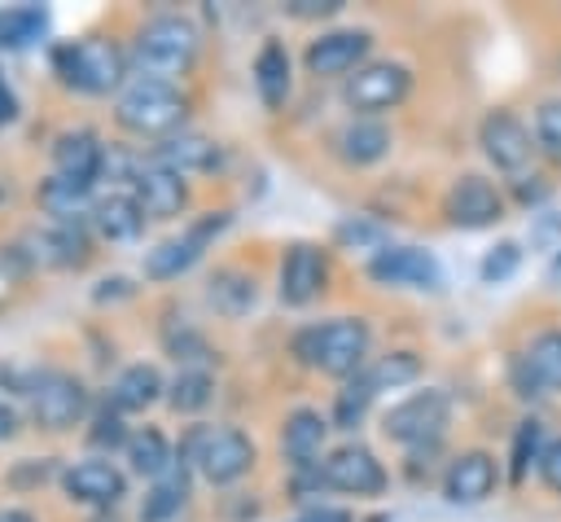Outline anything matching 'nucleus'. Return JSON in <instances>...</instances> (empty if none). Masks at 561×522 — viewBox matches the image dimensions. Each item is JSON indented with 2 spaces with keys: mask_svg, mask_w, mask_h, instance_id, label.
<instances>
[{
  "mask_svg": "<svg viewBox=\"0 0 561 522\" xmlns=\"http://www.w3.org/2000/svg\"><path fill=\"white\" fill-rule=\"evenodd\" d=\"M289 347L307 368L351 382L355 373H364L373 329H368L364 316H333V320H320V325H302Z\"/></svg>",
  "mask_w": 561,
  "mask_h": 522,
  "instance_id": "f257e3e1",
  "label": "nucleus"
},
{
  "mask_svg": "<svg viewBox=\"0 0 561 522\" xmlns=\"http://www.w3.org/2000/svg\"><path fill=\"white\" fill-rule=\"evenodd\" d=\"M131 57H136L140 79L175 83V79L188 75L193 61H197V26H193L188 18L162 13V18H153V22L140 26Z\"/></svg>",
  "mask_w": 561,
  "mask_h": 522,
  "instance_id": "f03ea898",
  "label": "nucleus"
},
{
  "mask_svg": "<svg viewBox=\"0 0 561 522\" xmlns=\"http://www.w3.org/2000/svg\"><path fill=\"white\" fill-rule=\"evenodd\" d=\"M184 114H188V101L175 83L140 79V75L114 101V118L131 136H171L175 127H184Z\"/></svg>",
  "mask_w": 561,
  "mask_h": 522,
  "instance_id": "7ed1b4c3",
  "label": "nucleus"
},
{
  "mask_svg": "<svg viewBox=\"0 0 561 522\" xmlns=\"http://www.w3.org/2000/svg\"><path fill=\"white\" fill-rule=\"evenodd\" d=\"M180 456L215 487H228L237 483L241 474H250L254 465V443L250 434H241L237 425H193Z\"/></svg>",
  "mask_w": 561,
  "mask_h": 522,
  "instance_id": "20e7f679",
  "label": "nucleus"
},
{
  "mask_svg": "<svg viewBox=\"0 0 561 522\" xmlns=\"http://www.w3.org/2000/svg\"><path fill=\"white\" fill-rule=\"evenodd\" d=\"M447 417H451V399H447V390L425 386V390H412V395H403L399 404H390L386 417H381V430H386L390 443H403V447H430V443L443 439Z\"/></svg>",
  "mask_w": 561,
  "mask_h": 522,
  "instance_id": "39448f33",
  "label": "nucleus"
},
{
  "mask_svg": "<svg viewBox=\"0 0 561 522\" xmlns=\"http://www.w3.org/2000/svg\"><path fill=\"white\" fill-rule=\"evenodd\" d=\"M53 66H57V75L70 83V88H79V92H114L118 83H123V75H127V61H123V53H118V44H110V39H79V44H61L57 53H53Z\"/></svg>",
  "mask_w": 561,
  "mask_h": 522,
  "instance_id": "423d86ee",
  "label": "nucleus"
},
{
  "mask_svg": "<svg viewBox=\"0 0 561 522\" xmlns=\"http://www.w3.org/2000/svg\"><path fill=\"white\" fill-rule=\"evenodd\" d=\"M412 92V70L399 66V61H368L359 66L346 88H342V101L359 114V118H377L394 105H403V97Z\"/></svg>",
  "mask_w": 561,
  "mask_h": 522,
  "instance_id": "0eeeda50",
  "label": "nucleus"
},
{
  "mask_svg": "<svg viewBox=\"0 0 561 522\" xmlns=\"http://www.w3.org/2000/svg\"><path fill=\"white\" fill-rule=\"evenodd\" d=\"M224 228H228V211H210V215L193 219L180 237H171V241H162V246H153V250L145 254V276H149V281H171V276L188 272V268L202 259V250H206Z\"/></svg>",
  "mask_w": 561,
  "mask_h": 522,
  "instance_id": "6e6552de",
  "label": "nucleus"
},
{
  "mask_svg": "<svg viewBox=\"0 0 561 522\" xmlns=\"http://www.w3.org/2000/svg\"><path fill=\"white\" fill-rule=\"evenodd\" d=\"M478 145L486 154V162L495 171H526L530 158L539 154L535 145V132L513 114V110H486V118L478 123Z\"/></svg>",
  "mask_w": 561,
  "mask_h": 522,
  "instance_id": "1a4fd4ad",
  "label": "nucleus"
},
{
  "mask_svg": "<svg viewBox=\"0 0 561 522\" xmlns=\"http://www.w3.org/2000/svg\"><path fill=\"white\" fill-rule=\"evenodd\" d=\"M320 478H324V487L346 491V496H381V491H386V465H381L377 452L364 447V443H342V447H333V452L320 461Z\"/></svg>",
  "mask_w": 561,
  "mask_h": 522,
  "instance_id": "9d476101",
  "label": "nucleus"
},
{
  "mask_svg": "<svg viewBox=\"0 0 561 522\" xmlns=\"http://www.w3.org/2000/svg\"><path fill=\"white\" fill-rule=\"evenodd\" d=\"M504 211H508L504 193L486 175H473V171L460 175V180H451V189L443 197V215L456 228H491V224L504 219Z\"/></svg>",
  "mask_w": 561,
  "mask_h": 522,
  "instance_id": "9b49d317",
  "label": "nucleus"
},
{
  "mask_svg": "<svg viewBox=\"0 0 561 522\" xmlns=\"http://www.w3.org/2000/svg\"><path fill=\"white\" fill-rule=\"evenodd\" d=\"M88 408V390L75 373H39L31 386V412L44 430H70Z\"/></svg>",
  "mask_w": 561,
  "mask_h": 522,
  "instance_id": "f8f14e48",
  "label": "nucleus"
},
{
  "mask_svg": "<svg viewBox=\"0 0 561 522\" xmlns=\"http://www.w3.org/2000/svg\"><path fill=\"white\" fill-rule=\"evenodd\" d=\"M368 48H373V35L359 31V26H351V31H324V35H316L307 44L302 66L316 79H337V75L351 79V70H359V61L368 57Z\"/></svg>",
  "mask_w": 561,
  "mask_h": 522,
  "instance_id": "ddd939ff",
  "label": "nucleus"
},
{
  "mask_svg": "<svg viewBox=\"0 0 561 522\" xmlns=\"http://www.w3.org/2000/svg\"><path fill=\"white\" fill-rule=\"evenodd\" d=\"M368 276L377 285H408V290H438L443 268L430 250L421 246H386L368 259Z\"/></svg>",
  "mask_w": 561,
  "mask_h": 522,
  "instance_id": "4468645a",
  "label": "nucleus"
},
{
  "mask_svg": "<svg viewBox=\"0 0 561 522\" xmlns=\"http://www.w3.org/2000/svg\"><path fill=\"white\" fill-rule=\"evenodd\" d=\"M500 483V461L486 452V447H469L460 456L447 461V474H443V496L451 504H482Z\"/></svg>",
  "mask_w": 561,
  "mask_h": 522,
  "instance_id": "2eb2a0df",
  "label": "nucleus"
},
{
  "mask_svg": "<svg viewBox=\"0 0 561 522\" xmlns=\"http://www.w3.org/2000/svg\"><path fill=\"white\" fill-rule=\"evenodd\" d=\"M324 281H329V259H324L320 246L298 241V246L285 250V259H280V303L307 307L324 290Z\"/></svg>",
  "mask_w": 561,
  "mask_h": 522,
  "instance_id": "dca6fc26",
  "label": "nucleus"
},
{
  "mask_svg": "<svg viewBox=\"0 0 561 522\" xmlns=\"http://www.w3.org/2000/svg\"><path fill=\"white\" fill-rule=\"evenodd\" d=\"M131 193H136V202H140V211H145L149 219H175V215L188 206V184H184V175L158 167L153 158H149V162L140 167V175L131 180Z\"/></svg>",
  "mask_w": 561,
  "mask_h": 522,
  "instance_id": "f3484780",
  "label": "nucleus"
},
{
  "mask_svg": "<svg viewBox=\"0 0 561 522\" xmlns=\"http://www.w3.org/2000/svg\"><path fill=\"white\" fill-rule=\"evenodd\" d=\"M61 487L79 504H118L127 496V478L110 461H79V465H70L61 474Z\"/></svg>",
  "mask_w": 561,
  "mask_h": 522,
  "instance_id": "a211bd4d",
  "label": "nucleus"
},
{
  "mask_svg": "<svg viewBox=\"0 0 561 522\" xmlns=\"http://www.w3.org/2000/svg\"><path fill=\"white\" fill-rule=\"evenodd\" d=\"M333 149H337V158L346 167H373V162H381L390 154V127L381 118H359L355 114L351 123L337 127Z\"/></svg>",
  "mask_w": 561,
  "mask_h": 522,
  "instance_id": "6ab92c4d",
  "label": "nucleus"
},
{
  "mask_svg": "<svg viewBox=\"0 0 561 522\" xmlns=\"http://www.w3.org/2000/svg\"><path fill=\"white\" fill-rule=\"evenodd\" d=\"M53 162H57V175H70V180H101L105 171V145L96 140V132L88 127H75V132H61L57 145H53Z\"/></svg>",
  "mask_w": 561,
  "mask_h": 522,
  "instance_id": "aec40b11",
  "label": "nucleus"
},
{
  "mask_svg": "<svg viewBox=\"0 0 561 522\" xmlns=\"http://www.w3.org/2000/svg\"><path fill=\"white\" fill-rule=\"evenodd\" d=\"M324 434H329V421L316 412V408H294L280 425V452L294 469H311L320 465V447H324Z\"/></svg>",
  "mask_w": 561,
  "mask_h": 522,
  "instance_id": "412c9836",
  "label": "nucleus"
},
{
  "mask_svg": "<svg viewBox=\"0 0 561 522\" xmlns=\"http://www.w3.org/2000/svg\"><path fill=\"white\" fill-rule=\"evenodd\" d=\"M153 162L175 171V175H197V171H215L219 167V145L210 136H197V132H180V136H167L158 149H153Z\"/></svg>",
  "mask_w": 561,
  "mask_h": 522,
  "instance_id": "4be33fe9",
  "label": "nucleus"
},
{
  "mask_svg": "<svg viewBox=\"0 0 561 522\" xmlns=\"http://www.w3.org/2000/svg\"><path fill=\"white\" fill-rule=\"evenodd\" d=\"M145 219H149V215L140 211V202H136L131 189L105 193V197H96V206H92V228H96L105 241H136L140 228H145Z\"/></svg>",
  "mask_w": 561,
  "mask_h": 522,
  "instance_id": "5701e85b",
  "label": "nucleus"
},
{
  "mask_svg": "<svg viewBox=\"0 0 561 522\" xmlns=\"http://www.w3.org/2000/svg\"><path fill=\"white\" fill-rule=\"evenodd\" d=\"M39 206H44L57 224H79V219H92L96 197H92V184L53 171V175L39 184Z\"/></svg>",
  "mask_w": 561,
  "mask_h": 522,
  "instance_id": "b1692460",
  "label": "nucleus"
},
{
  "mask_svg": "<svg viewBox=\"0 0 561 522\" xmlns=\"http://www.w3.org/2000/svg\"><path fill=\"white\" fill-rule=\"evenodd\" d=\"M254 88H259L267 110L285 105V97H289V48L280 39H263V48L254 53Z\"/></svg>",
  "mask_w": 561,
  "mask_h": 522,
  "instance_id": "393cba45",
  "label": "nucleus"
},
{
  "mask_svg": "<svg viewBox=\"0 0 561 522\" xmlns=\"http://www.w3.org/2000/svg\"><path fill=\"white\" fill-rule=\"evenodd\" d=\"M206 298H210V307H215L219 316L237 320V316H245V311L259 303V285H254V276H250L245 268H219V272L210 276Z\"/></svg>",
  "mask_w": 561,
  "mask_h": 522,
  "instance_id": "a878e982",
  "label": "nucleus"
},
{
  "mask_svg": "<svg viewBox=\"0 0 561 522\" xmlns=\"http://www.w3.org/2000/svg\"><path fill=\"white\" fill-rule=\"evenodd\" d=\"M188 469L193 465L184 456H175L171 469L162 478H153V487H149V496L140 504V522H167L171 513H180V504L188 500Z\"/></svg>",
  "mask_w": 561,
  "mask_h": 522,
  "instance_id": "bb28decb",
  "label": "nucleus"
},
{
  "mask_svg": "<svg viewBox=\"0 0 561 522\" xmlns=\"http://www.w3.org/2000/svg\"><path fill=\"white\" fill-rule=\"evenodd\" d=\"M31 241H35L31 259L53 263V268H79L88 259V237L79 224H53L48 232H35Z\"/></svg>",
  "mask_w": 561,
  "mask_h": 522,
  "instance_id": "cd10ccee",
  "label": "nucleus"
},
{
  "mask_svg": "<svg viewBox=\"0 0 561 522\" xmlns=\"http://www.w3.org/2000/svg\"><path fill=\"white\" fill-rule=\"evenodd\" d=\"M162 390H167V386H162V373H158L153 364H127V368L118 373L114 390H110V404H114L118 412H136V408H149Z\"/></svg>",
  "mask_w": 561,
  "mask_h": 522,
  "instance_id": "c85d7f7f",
  "label": "nucleus"
},
{
  "mask_svg": "<svg viewBox=\"0 0 561 522\" xmlns=\"http://www.w3.org/2000/svg\"><path fill=\"white\" fill-rule=\"evenodd\" d=\"M127 465L136 469V474H145V478H162L167 469H171V461H175V452H171V443H167V434L162 430H153V425H140V430H131V439H127Z\"/></svg>",
  "mask_w": 561,
  "mask_h": 522,
  "instance_id": "c756f323",
  "label": "nucleus"
},
{
  "mask_svg": "<svg viewBox=\"0 0 561 522\" xmlns=\"http://www.w3.org/2000/svg\"><path fill=\"white\" fill-rule=\"evenodd\" d=\"M522 364L539 382V390H561V329H543L522 351Z\"/></svg>",
  "mask_w": 561,
  "mask_h": 522,
  "instance_id": "7c9ffc66",
  "label": "nucleus"
},
{
  "mask_svg": "<svg viewBox=\"0 0 561 522\" xmlns=\"http://www.w3.org/2000/svg\"><path fill=\"white\" fill-rule=\"evenodd\" d=\"M48 9L44 4H13L0 13V48H26L44 35Z\"/></svg>",
  "mask_w": 561,
  "mask_h": 522,
  "instance_id": "2f4dec72",
  "label": "nucleus"
},
{
  "mask_svg": "<svg viewBox=\"0 0 561 522\" xmlns=\"http://www.w3.org/2000/svg\"><path fill=\"white\" fill-rule=\"evenodd\" d=\"M210 395H215V377L197 364V368H180V373H175V382H171V390H167V404H171L175 412H202V408L210 404Z\"/></svg>",
  "mask_w": 561,
  "mask_h": 522,
  "instance_id": "473e14b6",
  "label": "nucleus"
},
{
  "mask_svg": "<svg viewBox=\"0 0 561 522\" xmlns=\"http://www.w3.org/2000/svg\"><path fill=\"white\" fill-rule=\"evenodd\" d=\"M543 421H535V417H526V421H517V430H513V452H508V483H522L526 474H530V465H539V456H543Z\"/></svg>",
  "mask_w": 561,
  "mask_h": 522,
  "instance_id": "72a5a7b5",
  "label": "nucleus"
},
{
  "mask_svg": "<svg viewBox=\"0 0 561 522\" xmlns=\"http://www.w3.org/2000/svg\"><path fill=\"white\" fill-rule=\"evenodd\" d=\"M377 399V386L364 377V373H355L342 390H337V399H333V425H342V430H355L359 421H364V412H368V404Z\"/></svg>",
  "mask_w": 561,
  "mask_h": 522,
  "instance_id": "f704fd0d",
  "label": "nucleus"
},
{
  "mask_svg": "<svg viewBox=\"0 0 561 522\" xmlns=\"http://www.w3.org/2000/svg\"><path fill=\"white\" fill-rule=\"evenodd\" d=\"M333 241L342 250H386V224L373 219V215H346L337 228H333Z\"/></svg>",
  "mask_w": 561,
  "mask_h": 522,
  "instance_id": "c9c22d12",
  "label": "nucleus"
},
{
  "mask_svg": "<svg viewBox=\"0 0 561 522\" xmlns=\"http://www.w3.org/2000/svg\"><path fill=\"white\" fill-rule=\"evenodd\" d=\"M416 373H421L416 351H390V355H381L377 364L364 368V377L377 386V395H381V390H394V386H403V382H416Z\"/></svg>",
  "mask_w": 561,
  "mask_h": 522,
  "instance_id": "e433bc0d",
  "label": "nucleus"
},
{
  "mask_svg": "<svg viewBox=\"0 0 561 522\" xmlns=\"http://www.w3.org/2000/svg\"><path fill=\"white\" fill-rule=\"evenodd\" d=\"M535 145L548 162H561V97L535 105Z\"/></svg>",
  "mask_w": 561,
  "mask_h": 522,
  "instance_id": "4c0bfd02",
  "label": "nucleus"
},
{
  "mask_svg": "<svg viewBox=\"0 0 561 522\" xmlns=\"http://www.w3.org/2000/svg\"><path fill=\"white\" fill-rule=\"evenodd\" d=\"M517 263H522V246H517V241H500V246H491L486 259H482V281H486V285H504V281L517 272Z\"/></svg>",
  "mask_w": 561,
  "mask_h": 522,
  "instance_id": "58836bf2",
  "label": "nucleus"
},
{
  "mask_svg": "<svg viewBox=\"0 0 561 522\" xmlns=\"http://www.w3.org/2000/svg\"><path fill=\"white\" fill-rule=\"evenodd\" d=\"M88 439H92V443H101V447H105V443H110V447H118V443L127 447V439H131V434L123 430V412H118L114 404H105V408L96 412V421H92V434H88Z\"/></svg>",
  "mask_w": 561,
  "mask_h": 522,
  "instance_id": "ea45409f",
  "label": "nucleus"
},
{
  "mask_svg": "<svg viewBox=\"0 0 561 522\" xmlns=\"http://www.w3.org/2000/svg\"><path fill=\"white\" fill-rule=\"evenodd\" d=\"M530 246L557 254V250H561V215H552V211L530 215Z\"/></svg>",
  "mask_w": 561,
  "mask_h": 522,
  "instance_id": "a19ab883",
  "label": "nucleus"
},
{
  "mask_svg": "<svg viewBox=\"0 0 561 522\" xmlns=\"http://www.w3.org/2000/svg\"><path fill=\"white\" fill-rule=\"evenodd\" d=\"M346 0H285V13L298 22H316V18H333Z\"/></svg>",
  "mask_w": 561,
  "mask_h": 522,
  "instance_id": "79ce46f5",
  "label": "nucleus"
},
{
  "mask_svg": "<svg viewBox=\"0 0 561 522\" xmlns=\"http://www.w3.org/2000/svg\"><path fill=\"white\" fill-rule=\"evenodd\" d=\"M535 469H539V483L561 496V439H548V447H543V456H539Z\"/></svg>",
  "mask_w": 561,
  "mask_h": 522,
  "instance_id": "37998d69",
  "label": "nucleus"
},
{
  "mask_svg": "<svg viewBox=\"0 0 561 522\" xmlns=\"http://www.w3.org/2000/svg\"><path fill=\"white\" fill-rule=\"evenodd\" d=\"M526 180H530V184H517L513 197H517L522 206H539V202L548 197V184H543V175H526Z\"/></svg>",
  "mask_w": 561,
  "mask_h": 522,
  "instance_id": "c03bdc74",
  "label": "nucleus"
},
{
  "mask_svg": "<svg viewBox=\"0 0 561 522\" xmlns=\"http://www.w3.org/2000/svg\"><path fill=\"white\" fill-rule=\"evenodd\" d=\"M13 263H18V254H0V303H4L9 290H13Z\"/></svg>",
  "mask_w": 561,
  "mask_h": 522,
  "instance_id": "a18cd8bd",
  "label": "nucleus"
},
{
  "mask_svg": "<svg viewBox=\"0 0 561 522\" xmlns=\"http://www.w3.org/2000/svg\"><path fill=\"white\" fill-rule=\"evenodd\" d=\"M298 522H351V513L346 509H316V513H307Z\"/></svg>",
  "mask_w": 561,
  "mask_h": 522,
  "instance_id": "49530a36",
  "label": "nucleus"
},
{
  "mask_svg": "<svg viewBox=\"0 0 561 522\" xmlns=\"http://www.w3.org/2000/svg\"><path fill=\"white\" fill-rule=\"evenodd\" d=\"M13 114H18V101H13V92H9V83L0 79V123H4V118H13Z\"/></svg>",
  "mask_w": 561,
  "mask_h": 522,
  "instance_id": "de8ad7c7",
  "label": "nucleus"
},
{
  "mask_svg": "<svg viewBox=\"0 0 561 522\" xmlns=\"http://www.w3.org/2000/svg\"><path fill=\"white\" fill-rule=\"evenodd\" d=\"M13 430H18V412H13V408L0 399V439H9Z\"/></svg>",
  "mask_w": 561,
  "mask_h": 522,
  "instance_id": "09e8293b",
  "label": "nucleus"
},
{
  "mask_svg": "<svg viewBox=\"0 0 561 522\" xmlns=\"http://www.w3.org/2000/svg\"><path fill=\"white\" fill-rule=\"evenodd\" d=\"M543 281H548V290H561V250L548 259V272H543Z\"/></svg>",
  "mask_w": 561,
  "mask_h": 522,
  "instance_id": "8fccbe9b",
  "label": "nucleus"
},
{
  "mask_svg": "<svg viewBox=\"0 0 561 522\" xmlns=\"http://www.w3.org/2000/svg\"><path fill=\"white\" fill-rule=\"evenodd\" d=\"M0 522H35V518H31L26 509H4V513H0Z\"/></svg>",
  "mask_w": 561,
  "mask_h": 522,
  "instance_id": "3c124183",
  "label": "nucleus"
}]
</instances>
